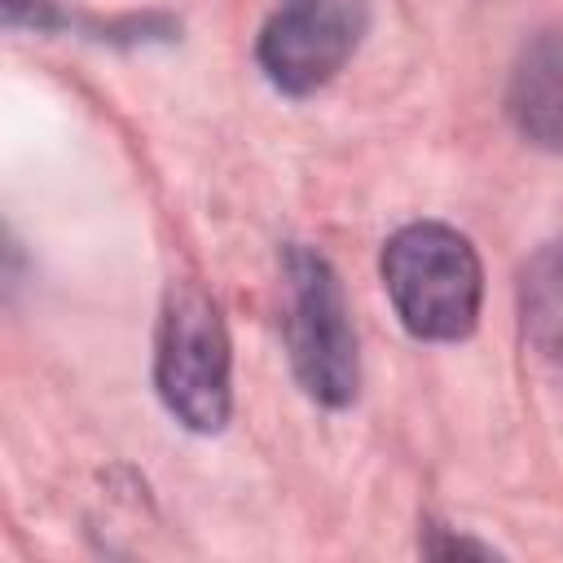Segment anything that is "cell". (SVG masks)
Here are the masks:
<instances>
[{
	"label": "cell",
	"instance_id": "obj_1",
	"mask_svg": "<svg viewBox=\"0 0 563 563\" xmlns=\"http://www.w3.org/2000/svg\"><path fill=\"white\" fill-rule=\"evenodd\" d=\"M383 286L409 334L453 343L475 330L484 273L475 246L435 220L405 224L383 246Z\"/></svg>",
	"mask_w": 563,
	"mask_h": 563
},
{
	"label": "cell",
	"instance_id": "obj_2",
	"mask_svg": "<svg viewBox=\"0 0 563 563\" xmlns=\"http://www.w3.org/2000/svg\"><path fill=\"white\" fill-rule=\"evenodd\" d=\"M154 383L172 418L189 431H220L229 422V339L216 303L194 286L167 295Z\"/></svg>",
	"mask_w": 563,
	"mask_h": 563
},
{
	"label": "cell",
	"instance_id": "obj_3",
	"mask_svg": "<svg viewBox=\"0 0 563 563\" xmlns=\"http://www.w3.org/2000/svg\"><path fill=\"white\" fill-rule=\"evenodd\" d=\"M286 282H290L286 343H290L295 378L317 405L339 409L356 396V339L347 325L339 277L325 264V255L308 246H290Z\"/></svg>",
	"mask_w": 563,
	"mask_h": 563
},
{
	"label": "cell",
	"instance_id": "obj_4",
	"mask_svg": "<svg viewBox=\"0 0 563 563\" xmlns=\"http://www.w3.org/2000/svg\"><path fill=\"white\" fill-rule=\"evenodd\" d=\"M365 31L361 0H282L264 22L255 57L273 88L303 97L330 84Z\"/></svg>",
	"mask_w": 563,
	"mask_h": 563
},
{
	"label": "cell",
	"instance_id": "obj_5",
	"mask_svg": "<svg viewBox=\"0 0 563 563\" xmlns=\"http://www.w3.org/2000/svg\"><path fill=\"white\" fill-rule=\"evenodd\" d=\"M506 110L519 136L563 154V31H545L519 53L510 70Z\"/></svg>",
	"mask_w": 563,
	"mask_h": 563
},
{
	"label": "cell",
	"instance_id": "obj_6",
	"mask_svg": "<svg viewBox=\"0 0 563 563\" xmlns=\"http://www.w3.org/2000/svg\"><path fill=\"white\" fill-rule=\"evenodd\" d=\"M519 317L528 343L563 369V238L541 246L519 277Z\"/></svg>",
	"mask_w": 563,
	"mask_h": 563
}]
</instances>
